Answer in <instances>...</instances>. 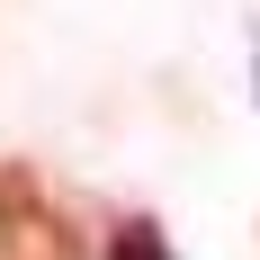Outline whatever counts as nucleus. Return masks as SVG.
I'll return each instance as SVG.
<instances>
[{"mask_svg":"<svg viewBox=\"0 0 260 260\" xmlns=\"http://www.w3.org/2000/svg\"><path fill=\"white\" fill-rule=\"evenodd\" d=\"M99 260H180V251H171V234H161L153 215H126V224L108 234V251H99Z\"/></svg>","mask_w":260,"mask_h":260,"instance_id":"2","label":"nucleus"},{"mask_svg":"<svg viewBox=\"0 0 260 260\" xmlns=\"http://www.w3.org/2000/svg\"><path fill=\"white\" fill-rule=\"evenodd\" d=\"M0 260H90V234L27 161H0Z\"/></svg>","mask_w":260,"mask_h":260,"instance_id":"1","label":"nucleus"}]
</instances>
